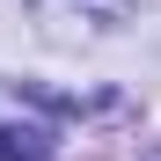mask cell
Listing matches in <instances>:
<instances>
[{
    "instance_id": "cell-1",
    "label": "cell",
    "mask_w": 161,
    "mask_h": 161,
    "mask_svg": "<svg viewBox=\"0 0 161 161\" xmlns=\"http://www.w3.org/2000/svg\"><path fill=\"white\" fill-rule=\"evenodd\" d=\"M44 132H22V125H0V161H44Z\"/></svg>"
}]
</instances>
